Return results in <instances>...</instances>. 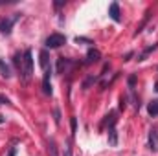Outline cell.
I'll list each match as a JSON object with an SVG mask.
<instances>
[{
	"label": "cell",
	"instance_id": "cell-1",
	"mask_svg": "<svg viewBox=\"0 0 158 156\" xmlns=\"http://www.w3.org/2000/svg\"><path fill=\"white\" fill-rule=\"evenodd\" d=\"M31 72H33V59H31V51L26 50L24 55H22V74H24V77L28 79L31 76Z\"/></svg>",
	"mask_w": 158,
	"mask_h": 156
},
{
	"label": "cell",
	"instance_id": "cell-2",
	"mask_svg": "<svg viewBox=\"0 0 158 156\" xmlns=\"http://www.w3.org/2000/svg\"><path fill=\"white\" fill-rule=\"evenodd\" d=\"M64 42H66L64 35H61V33H52V35L46 39V46H48V48H59V46H63Z\"/></svg>",
	"mask_w": 158,
	"mask_h": 156
},
{
	"label": "cell",
	"instance_id": "cell-3",
	"mask_svg": "<svg viewBox=\"0 0 158 156\" xmlns=\"http://www.w3.org/2000/svg\"><path fill=\"white\" fill-rule=\"evenodd\" d=\"M17 20V17H7V18H0V31L2 33H9L13 22Z\"/></svg>",
	"mask_w": 158,
	"mask_h": 156
},
{
	"label": "cell",
	"instance_id": "cell-4",
	"mask_svg": "<svg viewBox=\"0 0 158 156\" xmlns=\"http://www.w3.org/2000/svg\"><path fill=\"white\" fill-rule=\"evenodd\" d=\"M109 15H110V18H112L114 22H119V20H121V17H119V6H118V2H112V4L109 6Z\"/></svg>",
	"mask_w": 158,
	"mask_h": 156
},
{
	"label": "cell",
	"instance_id": "cell-5",
	"mask_svg": "<svg viewBox=\"0 0 158 156\" xmlns=\"http://www.w3.org/2000/svg\"><path fill=\"white\" fill-rule=\"evenodd\" d=\"M42 90H44V94H46V96H50V94H52V84H50V70H46V72H44V79H42Z\"/></svg>",
	"mask_w": 158,
	"mask_h": 156
},
{
	"label": "cell",
	"instance_id": "cell-6",
	"mask_svg": "<svg viewBox=\"0 0 158 156\" xmlns=\"http://www.w3.org/2000/svg\"><path fill=\"white\" fill-rule=\"evenodd\" d=\"M40 66H42V70L46 72V70H50V57H48V51L46 50H42L40 51Z\"/></svg>",
	"mask_w": 158,
	"mask_h": 156
},
{
	"label": "cell",
	"instance_id": "cell-7",
	"mask_svg": "<svg viewBox=\"0 0 158 156\" xmlns=\"http://www.w3.org/2000/svg\"><path fill=\"white\" fill-rule=\"evenodd\" d=\"M68 66H70V61H68V59H63V57H61V59L57 61V72H59V74H64V72L68 70Z\"/></svg>",
	"mask_w": 158,
	"mask_h": 156
},
{
	"label": "cell",
	"instance_id": "cell-8",
	"mask_svg": "<svg viewBox=\"0 0 158 156\" xmlns=\"http://www.w3.org/2000/svg\"><path fill=\"white\" fill-rule=\"evenodd\" d=\"M149 147H151L153 151L158 149V132L156 130H151V134H149Z\"/></svg>",
	"mask_w": 158,
	"mask_h": 156
},
{
	"label": "cell",
	"instance_id": "cell-9",
	"mask_svg": "<svg viewBox=\"0 0 158 156\" xmlns=\"http://www.w3.org/2000/svg\"><path fill=\"white\" fill-rule=\"evenodd\" d=\"M109 143H110L112 147L118 145V134H116V129H114V127L109 129Z\"/></svg>",
	"mask_w": 158,
	"mask_h": 156
},
{
	"label": "cell",
	"instance_id": "cell-10",
	"mask_svg": "<svg viewBox=\"0 0 158 156\" xmlns=\"http://www.w3.org/2000/svg\"><path fill=\"white\" fill-rule=\"evenodd\" d=\"M96 61H99V51L98 50H90L88 55H86V63H96Z\"/></svg>",
	"mask_w": 158,
	"mask_h": 156
},
{
	"label": "cell",
	"instance_id": "cell-11",
	"mask_svg": "<svg viewBox=\"0 0 158 156\" xmlns=\"http://www.w3.org/2000/svg\"><path fill=\"white\" fill-rule=\"evenodd\" d=\"M147 110H149V114H151V116H158V99H153V101L149 103Z\"/></svg>",
	"mask_w": 158,
	"mask_h": 156
},
{
	"label": "cell",
	"instance_id": "cell-12",
	"mask_svg": "<svg viewBox=\"0 0 158 156\" xmlns=\"http://www.w3.org/2000/svg\"><path fill=\"white\" fill-rule=\"evenodd\" d=\"M48 156H59V153H57V145H55L53 140L48 142Z\"/></svg>",
	"mask_w": 158,
	"mask_h": 156
},
{
	"label": "cell",
	"instance_id": "cell-13",
	"mask_svg": "<svg viewBox=\"0 0 158 156\" xmlns=\"http://www.w3.org/2000/svg\"><path fill=\"white\" fill-rule=\"evenodd\" d=\"M156 48H158V44H155V46H149V48H145V50H143V51H142V53L138 55V61H145V57H147V55H149V53H151L153 50H156Z\"/></svg>",
	"mask_w": 158,
	"mask_h": 156
},
{
	"label": "cell",
	"instance_id": "cell-14",
	"mask_svg": "<svg viewBox=\"0 0 158 156\" xmlns=\"http://www.w3.org/2000/svg\"><path fill=\"white\" fill-rule=\"evenodd\" d=\"M0 72H2L4 77H11V70H9V66H7L4 61H0Z\"/></svg>",
	"mask_w": 158,
	"mask_h": 156
},
{
	"label": "cell",
	"instance_id": "cell-15",
	"mask_svg": "<svg viewBox=\"0 0 158 156\" xmlns=\"http://www.w3.org/2000/svg\"><path fill=\"white\" fill-rule=\"evenodd\" d=\"M64 156H72V147H70V143L64 145Z\"/></svg>",
	"mask_w": 158,
	"mask_h": 156
},
{
	"label": "cell",
	"instance_id": "cell-16",
	"mask_svg": "<svg viewBox=\"0 0 158 156\" xmlns=\"http://www.w3.org/2000/svg\"><path fill=\"white\" fill-rule=\"evenodd\" d=\"M7 103H9V99H7L6 96H2V94H0V105H7Z\"/></svg>",
	"mask_w": 158,
	"mask_h": 156
},
{
	"label": "cell",
	"instance_id": "cell-17",
	"mask_svg": "<svg viewBox=\"0 0 158 156\" xmlns=\"http://www.w3.org/2000/svg\"><path fill=\"white\" fill-rule=\"evenodd\" d=\"M7 156H15V149H13V147H11V151H9V154Z\"/></svg>",
	"mask_w": 158,
	"mask_h": 156
},
{
	"label": "cell",
	"instance_id": "cell-18",
	"mask_svg": "<svg viewBox=\"0 0 158 156\" xmlns=\"http://www.w3.org/2000/svg\"><path fill=\"white\" fill-rule=\"evenodd\" d=\"M0 123H4V116H0Z\"/></svg>",
	"mask_w": 158,
	"mask_h": 156
},
{
	"label": "cell",
	"instance_id": "cell-19",
	"mask_svg": "<svg viewBox=\"0 0 158 156\" xmlns=\"http://www.w3.org/2000/svg\"><path fill=\"white\" fill-rule=\"evenodd\" d=\"M155 90H156V92H158V83H156V84H155Z\"/></svg>",
	"mask_w": 158,
	"mask_h": 156
}]
</instances>
